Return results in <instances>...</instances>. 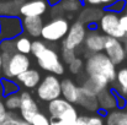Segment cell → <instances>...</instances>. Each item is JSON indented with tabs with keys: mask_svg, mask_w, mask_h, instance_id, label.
<instances>
[{
	"mask_svg": "<svg viewBox=\"0 0 127 125\" xmlns=\"http://www.w3.org/2000/svg\"><path fill=\"white\" fill-rule=\"evenodd\" d=\"M61 96H63V98L70 104H78L82 97V91L72 80L64 79L61 81Z\"/></svg>",
	"mask_w": 127,
	"mask_h": 125,
	"instance_id": "cell-14",
	"label": "cell"
},
{
	"mask_svg": "<svg viewBox=\"0 0 127 125\" xmlns=\"http://www.w3.org/2000/svg\"><path fill=\"white\" fill-rule=\"evenodd\" d=\"M104 88H106L104 85H101V83L97 82V81L94 80V79L88 77L84 82H83V85H82L80 91H82V93L85 94V96H89V97H96V96H97Z\"/></svg>",
	"mask_w": 127,
	"mask_h": 125,
	"instance_id": "cell-18",
	"label": "cell"
},
{
	"mask_svg": "<svg viewBox=\"0 0 127 125\" xmlns=\"http://www.w3.org/2000/svg\"><path fill=\"white\" fill-rule=\"evenodd\" d=\"M6 114H7V110H6V108H5V106H4V102L0 101V124L4 122Z\"/></svg>",
	"mask_w": 127,
	"mask_h": 125,
	"instance_id": "cell-37",
	"label": "cell"
},
{
	"mask_svg": "<svg viewBox=\"0 0 127 125\" xmlns=\"http://www.w3.org/2000/svg\"><path fill=\"white\" fill-rule=\"evenodd\" d=\"M78 120L82 125H104V118L100 114L78 117Z\"/></svg>",
	"mask_w": 127,
	"mask_h": 125,
	"instance_id": "cell-27",
	"label": "cell"
},
{
	"mask_svg": "<svg viewBox=\"0 0 127 125\" xmlns=\"http://www.w3.org/2000/svg\"><path fill=\"white\" fill-rule=\"evenodd\" d=\"M117 125H127V113L126 112L124 113V115H122V118H121L120 123H119Z\"/></svg>",
	"mask_w": 127,
	"mask_h": 125,
	"instance_id": "cell-39",
	"label": "cell"
},
{
	"mask_svg": "<svg viewBox=\"0 0 127 125\" xmlns=\"http://www.w3.org/2000/svg\"><path fill=\"white\" fill-rule=\"evenodd\" d=\"M48 113L53 120H63L69 124H74L79 117L75 107L64 98H57L48 102Z\"/></svg>",
	"mask_w": 127,
	"mask_h": 125,
	"instance_id": "cell-3",
	"label": "cell"
},
{
	"mask_svg": "<svg viewBox=\"0 0 127 125\" xmlns=\"http://www.w3.org/2000/svg\"><path fill=\"white\" fill-rule=\"evenodd\" d=\"M42 17H24L21 20L22 32H26L32 38L41 37V31L43 27Z\"/></svg>",
	"mask_w": 127,
	"mask_h": 125,
	"instance_id": "cell-15",
	"label": "cell"
},
{
	"mask_svg": "<svg viewBox=\"0 0 127 125\" xmlns=\"http://www.w3.org/2000/svg\"><path fill=\"white\" fill-rule=\"evenodd\" d=\"M16 80L19 83H21L25 88H36L38 83L41 82V75L37 70L35 69H29L25 72L20 74Z\"/></svg>",
	"mask_w": 127,
	"mask_h": 125,
	"instance_id": "cell-17",
	"label": "cell"
},
{
	"mask_svg": "<svg viewBox=\"0 0 127 125\" xmlns=\"http://www.w3.org/2000/svg\"><path fill=\"white\" fill-rule=\"evenodd\" d=\"M97 104H99V109L100 110H115L117 108V103H116V94L112 89L110 88H104L97 96Z\"/></svg>",
	"mask_w": 127,
	"mask_h": 125,
	"instance_id": "cell-16",
	"label": "cell"
},
{
	"mask_svg": "<svg viewBox=\"0 0 127 125\" xmlns=\"http://www.w3.org/2000/svg\"><path fill=\"white\" fill-rule=\"evenodd\" d=\"M68 65H69V71H70L72 74L77 75V74H79V72L82 71V69H83V60H82L80 58H75V59H74L72 63H69Z\"/></svg>",
	"mask_w": 127,
	"mask_h": 125,
	"instance_id": "cell-34",
	"label": "cell"
},
{
	"mask_svg": "<svg viewBox=\"0 0 127 125\" xmlns=\"http://www.w3.org/2000/svg\"><path fill=\"white\" fill-rule=\"evenodd\" d=\"M1 59H2L1 74H4L5 79H9V80L16 79L20 74L25 72L31 66L30 58L27 55L20 54L17 52H15L12 54L1 53Z\"/></svg>",
	"mask_w": 127,
	"mask_h": 125,
	"instance_id": "cell-2",
	"label": "cell"
},
{
	"mask_svg": "<svg viewBox=\"0 0 127 125\" xmlns=\"http://www.w3.org/2000/svg\"><path fill=\"white\" fill-rule=\"evenodd\" d=\"M0 125H30V124L26 123L21 117H17L14 112H7L4 122Z\"/></svg>",
	"mask_w": 127,
	"mask_h": 125,
	"instance_id": "cell-28",
	"label": "cell"
},
{
	"mask_svg": "<svg viewBox=\"0 0 127 125\" xmlns=\"http://www.w3.org/2000/svg\"><path fill=\"white\" fill-rule=\"evenodd\" d=\"M49 125H73V124L65 123V122H63V120H51Z\"/></svg>",
	"mask_w": 127,
	"mask_h": 125,
	"instance_id": "cell-38",
	"label": "cell"
},
{
	"mask_svg": "<svg viewBox=\"0 0 127 125\" xmlns=\"http://www.w3.org/2000/svg\"><path fill=\"white\" fill-rule=\"evenodd\" d=\"M78 104L82 106L85 109H88V110H91V112L99 110V104H97L96 97H89V96H85L82 93V97H80Z\"/></svg>",
	"mask_w": 127,
	"mask_h": 125,
	"instance_id": "cell-26",
	"label": "cell"
},
{
	"mask_svg": "<svg viewBox=\"0 0 127 125\" xmlns=\"http://www.w3.org/2000/svg\"><path fill=\"white\" fill-rule=\"evenodd\" d=\"M20 0H4L0 1V16H16L21 6Z\"/></svg>",
	"mask_w": 127,
	"mask_h": 125,
	"instance_id": "cell-20",
	"label": "cell"
},
{
	"mask_svg": "<svg viewBox=\"0 0 127 125\" xmlns=\"http://www.w3.org/2000/svg\"><path fill=\"white\" fill-rule=\"evenodd\" d=\"M85 72L90 79L96 80L97 82L107 87L110 82H114L116 79V69L111 60L105 55V53L89 54L85 61Z\"/></svg>",
	"mask_w": 127,
	"mask_h": 125,
	"instance_id": "cell-1",
	"label": "cell"
},
{
	"mask_svg": "<svg viewBox=\"0 0 127 125\" xmlns=\"http://www.w3.org/2000/svg\"><path fill=\"white\" fill-rule=\"evenodd\" d=\"M36 59H37L38 66L44 71H48L56 76L64 74V65L61 60V56L58 55V53L54 49L46 47V49Z\"/></svg>",
	"mask_w": 127,
	"mask_h": 125,
	"instance_id": "cell-5",
	"label": "cell"
},
{
	"mask_svg": "<svg viewBox=\"0 0 127 125\" xmlns=\"http://www.w3.org/2000/svg\"><path fill=\"white\" fill-rule=\"evenodd\" d=\"M48 9V4L46 0H30L21 4L19 9V14L24 17H41L46 14Z\"/></svg>",
	"mask_w": 127,
	"mask_h": 125,
	"instance_id": "cell-12",
	"label": "cell"
},
{
	"mask_svg": "<svg viewBox=\"0 0 127 125\" xmlns=\"http://www.w3.org/2000/svg\"><path fill=\"white\" fill-rule=\"evenodd\" d=\"M120 25H121V27H122L125 35L127 36V14L120 16Z\"/></svg>",
	"mask_w": 127,
	"mask_h": 125,
	"instance_id": "cell-36",
	"label": "cell"
},
{
	"mask_svg": "<svg viewBox=\"0 0 127 125\" xmlns=\"http://www.w3.org/2000/svg\"><path fill=\"white\" fill-rule=\"evenodd\" d=\"M86 32L88 31H86L85 25L82 23L80 21H75L74 23H72L69 26V30H68L65 37L63 38V42H62L63 48L75 52V49L79 48L84 43Z\"/></svg>",
	"mask_w": 127,
	"mask_h": 125,
	"instance_id": "cell-8",
	"label": "cell"
},
{
	"mask_svg": "<svg viewBox=\"0 0 127 125\" xmlns=\"http://www.w3.org/2000/svg\"><path fill=\"white\" fill-rule=\"evenodd\" d=\"M106 36L99 33L97 31H89L86 32L84 39V47L89 54H95V53H101L104 50V44H105Z\"/></svg>",
	"mask_w": 127,
	"mask_h": 125,
	"instance_id": "cell-13",
	"label": "cell"
},
{
	"mask_svg": "<svg viewBox=\"0 0 127 125\" xmlns=\"http://www.w3.org/2000/svg\"><path fill=\"white\" fill-rule=\"evenodd\" d=\"M126 14H127V4H126Z\"/></svg>",
	"mask_w": 127,
	"mask_h": 125,
	"instance_id": "cell-48",
	"label": "cell"
},
{
	"mask_svg": "<svg viewBox=\"0 0 127 125\" xmlns=\"http://www.w3.org/2000/svg\"><path fill=\"white\" fill-rule=\"evenodd\" d=\"M116 87H115V92L122 97L127 98V68H122L116 72Z\"/></svg>",
	"mask_w": 127,
	"mask_h": 125,
	"instance_id": "cell-19",
	"label": "cell"
},
{
	"mask_svg": "<svg viewBox=\"0 0 127 125\" xmlns=\"http://www.w3.org/2000/svg\"><path fill=\"white\" fill-rule=\"evenodd\" d=\"M20 104H21L20 94L14 93V94H10V96H6L5 97L4 106H5V108H6L7 112H15V110H17L20 108Z\"/></svg>",
	"mask_w": 127,
	"mask_h": 125,
	"instance_id": "cell-25",
	"label": "cell"
},
{
	"mask_svg": "<svg viewBox=\"0 0 127 125\" xmlns=\"http://www.w3.org/2000/svg\"><path fill=\"white\" fill-rule=\"evenodd\" d=\"M69 21L64 17H54L49 22L44 23L41 31V37L47 42H57L65 37L69 30Z\"/></svg>",
	"mask_w": 127,
	"mask_h": 125,
	"instance_id": "cell-4",
	"label": "cell"
},
{
	"mask_svg": "<svg viewBox=\"0 0 127 125\" xmlns=\"http://www.w3.org/2000/svg\"><path fill=\"white\" fill-rule=\"evenodd\" d=\"M15 42V49L17 53L24 54V55H29L31 53V43L32 41L27 37V36H19L17 38L14 39Z\"/></svg>",
	"mask_w": 127,
	"mask_h": 125,
	"instance_id": "cell-22",
	"label": "cell"
},
{
	"mask_svg": "<svg viewBox=\"0 0 127 125\" xmlns=\"http://www.w3.org/2000/svg\"><path fill=\"white\" fill-rule=\"evenodd\" d=\"M20 98H21V104H20V114L21 118L26 122V123H31L33 115L36 113H38V106L36 103V101L33 99V97L31 96L30 92L24 91L20 93Z\"/></svg>",
	"mask_w": 127,
	"mask_h": 125,
	"instance_id": "cell-11",
	"label": "cell"
},
{
	"mask_svg": "<svg viewBox=\"0 0 127 125\" xmlns=\"http://www.w3.org/2000/svg\"><path fill=\"white\" fill-rule=\"evenodd\" d=\"M22 33L21 20L16 16H0V42L15 39Z\"/></svg>",
	"mask_w": 127,
	"mask_h": 125,
	"instance_id": "cell-9",
	"label": "cell"
},
{
	"mask_svg": "<svg viewBox=\"0 0 127 125\" xmlns=\"http://www.w3.org/2000/svg\"><path fill=\"white\" fill-rule=\"evenodd\" d=\"M77 56H75V52L74 50H70V49H67V48H62V59H63L64 63L69 64Z\"/></svg>",
	"mask_w": 127,
	"mask_h": 125,
	"instance_id": "cell-35",
	"label": "cell"
},
{
	"mask_svg": "<svg viewBox=\"0 0 127 125\" xmlns=\"http://www.w3.org/2000/svg\"><path fill=\"white\" fill-rule=\"evenodd\" d=\"M124 113L125 112L120 110V109H115V110H111L110 113H107V115H106V125H117L120 123Z\"/></svg>",
	"mask_w": 127,
	"mask_h": 125,
	"instance_id": "cell-29",
	"label": "cell"
},
{
	"mask_svg": "<svg viewBox=\"0 0 127 125\" xmlns=\"http://www.w3.org/2000/svg\"><path fill=\"white\" fill-rule=\"evenodd\" d=\"M114 1H115V0H100V4H101V5H105V6H109V5H111Z\"/></svg>",
	"mask_w": 127,
	"mask_h": 125,
	"instance_id": "cell-41",
	"label": "cell"
},
{
	"mask_svg": "<svg viewBox=\"0 0 127 125\" xmlns=\"http://www.w3.org/2000/svg\"><path fill=\"white\" fill-rule=\"evenodd\" d=\"M51 120L48 119V117H46L43 113H36L31 120L30 125H49Z\"/></svg>",
	"mask_w": 127,
	"mask_h": 125,
	"instance_id": "cell-33",
	"label": "cell"
},
{
	"mask_svg": "<svg viewBox=\"0 0 127 125\" xmlns=\"http://www.w3.org/2000/svg\"><path fill=\"white\" fill-rule=\"evenodd\" d=\"M73 125H82V124H80V122H79V120L77 119V122H75V123H74V124H73Z\"/></svg>",
	"mask_w": 127,
	"mask_h": 125,
	"instance_id": "cell-45",
	"label": "cell"
},
{
	"mask_svg": "<svg viewBox=\"0 0 127 125\" xmlns=\"http://www.w3.org/2000/svg\"><path fill=\"white\" fill-rule=\"evenodd\" d=\"M122 44H124V49H125V53H126V55H127V36L124 37V39H122Z\"/></svg>",
	"mask_w": 127,
	"mask_h": 125,
	"instance_id": "cell-43",
	"label": "cell"
},
{
	"mask_svg": "<svg viewBox=\"0 0 127 125\" xmlns=\"http://www.w3.org/2000/svg\"><path fill=\"white\" fill-rule=\"evenodd\" d=\"M37 97L44 101L51 102L61 98V81L56 75H47L37 86Z\"/></svg>",
	"mask_w": 127,
	"mask_h": 125,
	"instance_id": "cell-7",
	"label": "cell"
},
{
	"mask_svg": "<svg viewBox=\"0 0 127 125\" xmlns=\"http://www.w3.org/2000/svg\"><path fill=\"white\" fill-rule=\"evenodd\" d=\"M20 1H30V0H20Z\"/></svg>",
	"mask_w": 127,
	"mask_h": 125,
	"instance_id": "cell-46",
	"label": "cell"
},
{
	"mask_svg": "<svg viewBox=\"0 0 127 125\" xmlns=\"http://www.w3.org/2000/svg\"><path fill=\"white\" fill-rule=\"evenodd\" d=\"M104 50H105V55L111 60V63L115 66L121 64L127 56L125 49H124L122 41L116 39V38L106 37L105 44H104Z\"/></svg>",
	"mask_w": 127,
	"mask_h": 125,
	"instance_id": "cell-10",
	"label": "cell"
},
{
	"mask_svg": "<svg viewBox=\"0 0 127 125\" xmlns=\"http://www.w3.org/2000/svg\"><path fill=\"white\" fill-rule=\"evenodd\" d=\"M126 0H115L111 5L107 6V11H111V12H121L126 9Z\"/></svg>",
	"mask_w": 127,
	"mask_h": 125,
	"instance_id": "cell-32",
	"label": "cell"
},
{
	"mask_svg": "<svg viewBox=\"0 0 127 125\" xmlns=\"http://www.w3.org/2000/svg\"><path fill=\"white\" fill-rule=\"evenodd\" d=\"M59 9L64 12H77L82 9V0H61Z\"/></svg>",
	"mask_w": 127,
	"mask_h": 125,
	"instance_id": "cell-23",
	"label": "cell"
},
{
	"mask_svg": "<svg viewBox=\"0 0 127 125\" xmlns=\"http://www.w3.org/2000/svg\"><path fill=\"white\" fill-rule=\"evenodd\" d=\"M89 5H91V6H97V5H101L100 4V0H85Z\"/></svg>",
	"mask_w": 127,
	"mask_h": 125,
	"instance_id": "cell-40",
	"label": "cell"
},
{
	"mask_svg": "<svg viewBox=\"0 0 127 125\" xmlns=\"http://www.w3.org/2000/svg\"><path fill=\"white\" fill-rule=\"evenodd\" d=\"M0 96H1V86H0Z\"/></svg>",
	"mask_w": 127,
	"mask_h": 125,
	"instance_id": "cell-47",
	"label": "cell"
},
{
	"mask_svg": "<svg viewBox=\"0 0 127 125\" xmlns=\"http://www.w3.org/2000/svg\"><path fill=\"white\" fill-rule=\"evenodd\" d=\"M46 47H47V45L44 44V42L38 41V39L33 41L32 43H31V54H32L35 58H37L43 50L46 49Z\"/></svg>",
	"mask_w": 127,
	"mask_h": 125,
	"instance_id": "cell-30",
	"label": "cell"
},
{
	"mask_svg": "<svg viewBox=\"0 0 127 125\" xmlns=\"http://www.w3.org/2000/svg\"><path fill=\"white\" fill-rule=\"evenodd\" d=\"M99 27L104 33V36L106 37H111L121 41L126 36L120 25V16L111 11H105L101 15L99 20Z\"/></svg>",
	"mask_w": 127,
	"mask_h": 125,
	"instance_id": "cell-6",
	"label": "cell"
},
{
	"mask_svg": "<svg viewBox=\"0 0 127 125\" xmlns=\"http://www.w3.org/2000/svg\"><path fill=\"white\" fill-rule=\"evenodd\" d=\"M46 1H47V4H48V5H52V6H54V5H58L61 0H46Z\"/></svg>",
	"mask_w": 127,
	"mask_h": 125,
	"instance_id": "cell-42",
	"label": "cell"
},
{
	"mask_svg": "<svg viewBox=\"0 0 127 125\" xmlns=\"http://www.w3.org/2000/svg\"><path fill=\"white\" fill-rule=\"evenodd\" d=\"M0 86H1V94L5 97L14 94V93H17V91L20 88L19 85L14 80H9V79H2L0 81Z\"/></svg>",
	"mask_w": 127,
	"mask_h": 125,
	"instance_id": "cell-24",
	"label": "cell"
},
{
	"mask_svg": "<svg viewBox=\"0 0 127 125\" xmlns=\"http://www.w3.org/2000/svg\"><path fill=\"white\" fill-rule=\"evenodd\" d=\"M102 14L104 12L99 9H85L80 14L78 21H80L82 23H93V22L100 20Z\"/></svg>",
	"mask_w": 127,
	"mask_h": 125,
	"instance_id": "cell-21",
	"label": "cell"
},
{
	"mask_svg": "<svg viewBox=\"0 0 127 125\" xmlns=\"http://www.w3.org/2000/svg\"><path fill=\"white\" fill-rule=\"evenodd\" d=\"M1 70H2V59H1V52H0V76H1Z\"/></svg>",
	"mask_w": 127,
	"mask_h": 125,
	"instance_id": "cell-44",
	"label": "cell"
},
{
	"mask_svg": "<svg viewBox=\"0 0 127 125\" xmlns=\"http://www.w3.org/2000/svg\"><path fill=\"white\" fill-rule=\"evenodd\" d=\"M0 52L1 53H7V54L15 53L16 49H15V42H14V39H7V41L0 42Z\"/></svg>",
	"mask_w": 127,
	"mask_h": 125,
	"instance_id": "cell-31",
	"label": "cell"
}]
</instances>
